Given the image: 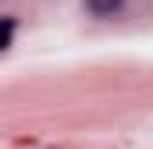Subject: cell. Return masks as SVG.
<instances>
[{"instance_id": "1", "label": "cell", "mask_w": 153, "mask_h": 149, "mask_svg": "<svg viewBox=\"0 0 153 149\" xmlns=\"http://www.w3.org/2000/svg\"><path fill=\"white\" fill-rule=\"evenodd\" d=\"M121 4L125 0H85L89 14H96V18H111L114 11H121Z\"/></svg>"}, {"instance_id": "2", "label": "cell", "mask_w": 153, "mask_h": 149, "mask_svg": "<svg viewBox=\"0 0 153 149\" xmlns=\"http://www.w3.org/2000/svg\"><path fill=\"white\" fill-rule=\"evenodd\" d=\"M11 36H14V21H11V18H4V21H0V50H7V46H11Z\"/></svg>"}]
</instances>
